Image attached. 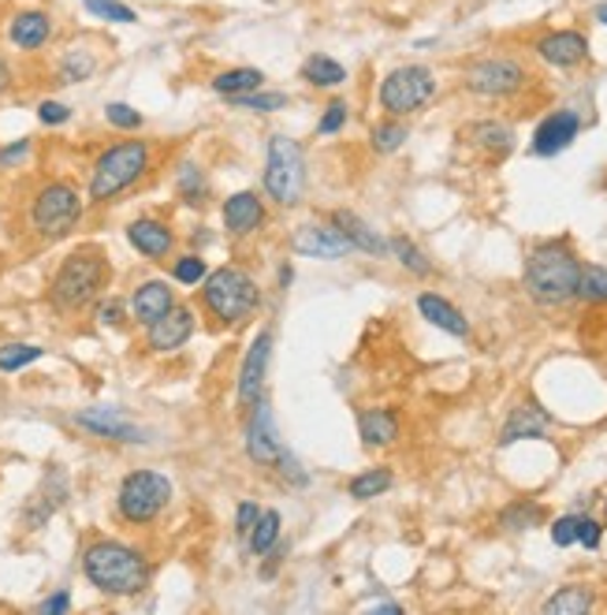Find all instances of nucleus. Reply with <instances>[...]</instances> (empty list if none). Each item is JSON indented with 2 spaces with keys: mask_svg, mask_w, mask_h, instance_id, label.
I'll return each mask as SVG.
<instances>
[{
  "mask_svg": "<svg viewBox=\"0 0 607 615\" xmlns=\"http://www.w3.org/2000/svg\"><path fill=\"white\" fill-rule=\"evenodd\" d=\"M82 574L105 597H138L150 586V560L146 552L123 541H94L82 552Z\"/></svg>",
  "mask_w": 607,
  "mask_h": 615,
  "instance_id": "obj_1",
  "label": "nucleus"
},
{
  "mask_svg": "<svg viewBox=\"0 0 607 615\" xmlns=\"http://www.w3.org/2000/svg\"><path fill=\"white\" fill-rule=\"evenodd\" d=\"M522 280H526V295L533 303L555 310V306H567L570 299H578L582 262L567 239H548L529 250Z\"/></svg>",
  "mask_w": 607,
  "mask_h": 615,
  "instance_id": "obj_2",
  "label": "nucleus"
},
{
  "mask_svg": "<svg viewBox=\"0 0 607 615\" xmlns=\"http://www.w3.org/2000/svg\"><path fill=\"white\" fill-rule=\"evenodd\" d=\"M109 284V258L101 246H79L71 250L60 269L49 280V303L56 314H79L90 303H97V295Z\"/></svg>",
  "mask_w": 607,
  "mask_h": 615,
  "instance_id": "obj_3",
  "label": "nucleus"
},
{
  "mask_svg": "<svg viewBox=\"0 0 607 615\" xmlns=\"http://www.w3.org/2000/svg\"><path fill=\"white\" fill-rule=\"evenodd\" d=\"M150 157H153V150H150V142H142V139L112 142V146L94 161V168H90V187H86L90 202L105 205L127 187H135V183L150 172Z\"/></svg>",
  "mask_w": 607,
  "mask_h": 615,
  "instance_id": "obj_4",
  "label": "nucleus"
},
{
  "mask_svg": "<svg viewBox=\"0 0 607 615\" xmlns=\"http://www.w3.org/2000/svg\"><path fill=\"white\" fill-rule=\"evenodd\" d=\"M257 303H261L257 280L250 273L235 269V265H224V269H216L202 280V306L220 325L246 321L257 310Z\"/></svg>",
  "mask_w": 607,
  "mask_h": 615,
  "instance_id": "obj_5",
  "label": "nucleus"
},
{
  "mask_svg": "<svg viewBox=\"0 0 607 615\" xmlns=\"http://www.w3.org/2000/svg\"><path fill=\"white\" fill-rule=\"evenodd\" d=\"M79 221H82V198H79V191L64 180L45 183V187L34 194V202H30V228L49 243H56V239H64L68 232H75Z\"/></svg>",
  "mask_w": 607,
  "mask_h": 615,
  "instance_id": "obj_6",
  "label": "nucleus"
},
{
  "mask_svg": "<svg viewBox=\"0 0 607 615\" xmlns=\"http://www.w3.org/2000/svg\"><path fill=\"white\" fill-rule=\"evenodd\" d=\"M172 500V481L161 470H131L116 489V511L131 526H146L168 508Z\"/></svg>",
  "mask_w": 607,
  "mask_h": 615,
  "instance_id": "obj_7",
  "label": "nucleus"
},
{
  "mask_svg": "<svg viewBox=\"0 0 607 615\" xmlns=\"http://www.w3.org/2000/svg\"><path fill=\"white\" fill-rule=\"evenodd\" d=\"M306 187V161H302V146L287 135H272L269 139V161H265V194L276 205H298Z\"/></svg>",
  "mask_w": 607,
  "mask_h": 615,
  "instance_id": "obj_8",
  "label": "nucleus"
},
{
  "mask_svg": "<svg viewBox=\"0 0 607 615\" xmlns=\"http://www.w3.org/2000/svg\"><path fill=\"white\" fill-rule=\"evenodd\" d=\"M432 94H436V75L425 64H403L380 79L377 98L388 116H410V112L425 109Z\"/></svg>",
  "mask_w": 607,
  "mask_h": 615,
  "instance_id": "obj_9",
  "label": "nucleus"
},
{
  "mask_svg": "<svg viewBox=\"0 0 607 615\" xmlns=\"http://www.w3.org/2000/svg\"><path fill=\"white\" fill-rule=\"evenodd\" d=\"M462 82H466L470 94L503 101V98L522 94V90L529 86V71L514 57H485V60H473Z\"/></svg>",
  "mask_w": 607,
  "mask_h": 615,
  "instance_id": "obj_10",
  "label": "nucleus"
},
{
  "mask_svg": "<svg viewBox=\"0 0 607 615\" xmlns=\"http://www.w3.org/2000/svg\"><path fill=\"white\" fill-rule=\"evenodd\" d=\"M246 455L257 467H276V459L284 455V437L276 429L272 407L265 399H257L250 407V422H246Z\"/></svg>",
  "mask_w": 607,
  "mask_h": 615,
  "instance_id": "obj_11",
  "label": "nucleus"
},
{
  "mask_svg": "<svg viewBox=\"0 0 607 615\" xmlns=\"http://www.w3.org/2000/svg\"><path fill=\"white\" fill-rule=\"evenodd\" d=\"M68 496H71V481H68V474H64L60 467H49L45 478H41L38 492L27 500V508H23V526H27V530H41L49 519L56 515L60 508L68 504Z\"/></svg>",
  "mask_w": 607,
  "mask_h": 615,
  "instance_id": "obj_12",
  "label": "nucleus"
},
{
  "mask_svg": "<svg viewBox=\"0 0 607 615\" xmlns=\"http://www.w3.org/2000/svg\"><path fill=\"white\" fill-rule=\"evenodd\" d=\"M291 246H295V254H302V258H325V262L354 254V243L347 239L332 221L328 224H302V228L291 235Z\"/></svg>",
  "mask_w": 607,
  "mask_h": 615,
  "instance_id": "obj_13",
  "label": "nucleus"
},
{
  "mask_svg": "<svg viewBox=\"0 0 607 615\" xmlns=\"http://www.w3.org/2000/svg\"><path fill=\"white\" fill-rule=\"evenodd\" d=\"M269 358H272V332L269 328H261L257 340L250 344V351H246V358H243V369H239V388H235L239 407H254L257 399H261L265 373H269Z\"/></svg>",
  "mask_w": 607,
  "mask_h": 615,
  "instance_id": "obj_14",
  "label": "nucleus"
},
{
  "mask_svg": "<svg viewBox=\"0 0 607 615\" xmlns=\"http://www.w3.org/2000/svg\"><path fill=\"white\" fill-rule=\"evenodd\" d=\"M578 131H582L578 112H574V109H555V112H548V116L537 123L529 150L537 153V157H555V153H563L574 139H578Z\"/></svg>",
  "mask_w": 607,
  "mask_h": 615,
  "instance_id": "obj_15",
  "label": "nucleus"
},
{
  "mask_svg": "<svg viewBox=\"0 0 607 615\" xmlns=\"http://www.w3.org/2000/svg\"><path fill=\"white\" fill-rule=\"evenodd\" d=\"M53 34H56V23L45 8H19L8 19V41H12L19 53H41L53 41Z\"/></svg>",
  "mask_w": 607,
  "mask_h": 615,
  "instance_id": "obj_16",
  "label": "nucleus"
},
{
  "mask_svg": "<svg viewBox=\"0 0 607 615\" xmlns=\"http://www.w3.org/2000/svg\"><path fill=\"white\" fill-rule=\"evenodd\" d=\"M75 426L86 429V433H94L101 440H116V444H142L146 433L123 418V410L116 407H90V410H79L75 414Z\"/></svg>",
  "mask_w": 607,
  "mask_h": 615,
  "instance_id": "obj_17",
  "label": "nucleus"
},
{
  "mask_svg": "<svg viewBox=\"0 0 607 615\" xmlns=\"http://www.w3.org/2000/svg\"><path fill=\"white\" fill-rule=\"evenodd\" d=\"M537 57L548 68H578L589 60V38L582 30H548L544 38H537Z\"/></svg>",
  "mask_w": 607,
  "mask_h": 615,
  "instance_id": "obj_18",
  "label": "nucleus"
},
{
  "mask_svg": "<svg viewBox=\"0 0 607 615\" xmlns=\"http://www.w3.org/2000/svg\"><path fill=\"white\" fill-rule=\"evenodd\" d=\"M194 336V310L187 306H172L168 314L157 317L153 325H146V347L153 355H172L179 351Z\"/></svg>",
  "mask_w": 607,
  "mask_h": 615,
  "instance_id": "obj_19",
  "label": "nucleus"
},
{
  "mask_svg": "<svg viewBox=\"0 0 607 615\" xmlns=\"http://www.w3.org/2000/svg\"><path fill=\"white\" fill-rule=\"evenodd\" d=\"M127 243L135 246L142 258L161 262V258H168L172 246H176V232L157 217H138V221L127 224Z\"/></svg>",
  "mask_w": 607,
  "mask_h": 615,
  "instance_id": "obj_20",
  "label": "nucleus"
},
{
  "mask_svg": "<svg viewBox=\"0 0 607 615\" xmlns=\"http://www.w3.org/2000/svg\"><path fill=\"white\" fill-rule=\"evenodd\" d=\"M548 429H552L548 410L541 403H522L511 410L507 426H503V433H500V444L507 448V444H518V440H541V437H548Z\"/></svg>",
  "mask_w": 607,
  "mask_h": 615,
  "instance_id": "obj_21",
  "label": "nucleus"
},
{
  "mask_svg": "<svg viewBox=\"0 0 607 615\" xmlns=\"http://www.w3.org/2000/svg\"><path fill=\"white\" fill-rule=\"evenodd\" d=\"M172 306H176V291H172V284H164V280L138 284L135 295H131V317H135L142 328L153 325L157 317H164Z\"/></svg>",
  "mask_w": 607,
  "mask_h": 615,
  "instance_id": "obj_22",
  "label": "nucleus"
},
{
  "mask_svg": "<svg viewBox=\"0 0 607 615\" xmlns=\"http://www.w3.org/2000/svg\"><path fill=\"white\" fill-rule=\"evenodd\" d=\"M224 228H228L232 235H250L265 224V202L257 198V191H239L232 194L228 202H224Z\"/></svg>",
  "mask_w": 607,
  "mask_h": 615,
  "instance_id": "obj_23",
  "label": "nucleus"
},
{
  "mask_svg": "<svg viewBox=\"0 0 607 615\" xmlns=\"http://www.w3.org/2000/svg\"><path fill=\"white\" fill-rule=\"evenodd\" d=\"M358 437L366 448H388L399 437V418L384 407H369L358 414Z\"/></svg>",
  "mask_w": 607,
  "mask_h": 615,
  "instance_id": "obj_24",
  "label": "nucleus"
},
{
  "mask_svg": "<svg viewBox=\"0 0 607 615\" xmlns=\"http://www.w3.org/2000/svg\"><path fill=\"white\" fill-rule=\"evenodd\" d=\"M418 310H421V317H425L429 325L444 328L447 336H459V340H466V336H470V321L447 299H440V295H432V291L418 295Z\"/></svg>",
  "mask_w": 607,
  "mask_h": 615,
  "instance_id": "obj_25",
  "label": "nucleus"
},
{
  "mask_svg": "<svg viewBox=\"0 0 607 615\" xmlns=\"http://www.w3.org/2000/svg\"><path fill=\"white\" fill-rule=\"evenodd\" d=\"M213 94L232 101V98H243V94H254V90L265 86V71L261 68H228V71H216L213 75Z\"/></svg>",
  "mask_w": 607,
  "mask_h": 615,
  "instance_id": "obj_26",
  "label": "nucleus"
},
{
  "mask_svg": "<svg viewBox=\"0 0 607 615\" xmlns=\"http://www.w3.org/2000/svg\"><path fill=\"white\" fill-rule=\"evenodd\" d=\"M466 139H470L477 150L492 153V157H507V153L514 150V131L507 127V123H496V120L470 123V127H466Z\"/></svg>",
  "mask_w": 607,
  "mask_h": 615,
  "instance_id": "obj_27",
  "label": "nucleus"
},
{
  "mask_svg": "<svg viewBox=\"0 0 607 615\" xmlns=\"http://www.w3.org/2000/svg\"><path fill=\"white\" fill-rule=\"evenodd\" d=\"M298 75L317 90H336V86H343L347 82V68L328 53H310L302 60V68H298Z\"/></svg>",
  "mask_w": 607,
  "mask_h": 615,
  "instance_id": "obj_28",
  "label": "nucleus"
},
{
  "mask_svg": "<svg viewBox=\"0 0 607 615\" xmlns=\"http://www.w3.org/2000/svg\"><path fill=\"white\" fill-rule=\"evenodd\" d=\"M332 224L339 232L347 235V239L354 243V250H362V254H388V243L380 239V235L369 228V224L358 217V213H347V209H339V213H332Z\"/></svg>",
  "mask_w": 607,
  "mask_h": 615,
  "instance_id": "obj_29",
  "label": "nucleus"
},
{
  "mask_svg": "<svg viewBox=\"0 0 607 615\" xmlns=\"http://www.w3.org/2000/svg\"><path fill=\"white\" fill-rule=\"evenodd\" d=\"M94 71H97V57L90 53V49H68V53H60L56 60L60 86H79V82H86Z\"/></svg>",
  "mask_w": 607,
  "mask_h": 615,
  "instance_id": "obj_30",
  "label": "nucleus"
},
{
  "mask_svg": "<svg viewBox=\"0 0 607 615\" xmlns=\"http://www.w3.org/2000/svg\"><path fill=\"white\" fill-rule=\"evenodd\" d=\"M250 552L254 556H265V552L276 549V541H280V511H261L250 530Z\"/></svg>",
  "mask_w": 607,
  "mask_h": 615,
  "instance_id": "obj_31",
  "label": "nucleus"
},
{
  "mask_svg": "<svg viewBox=\"0 0 607 615\" xmlns=\"http://www.w3.org/2000/svg\"><path fill=\"white\" fill-rule=\"evenodd\" d=\"M351 500H377L380 492L392 489V470L388 467H373V470H362L358 478H351Z\"/></svg>",
  "mask_w": 607,
  "mask_h": 615,
  "instance_id": "obj_32",
  "label": "nucleus"
},
{
  "mask_svg": "<svg viewBox=\"0 0 607 615\" xmlns=\"http://www.w3.org/2000/svg\"><path fill=\"white\" fill-rule=\"evenodd\" d=\"M589 608H593V593L585 586L559 590L548 604H544V612H548V615H585Z\"/></svg>",
  "mask_w": 607,
  "mask_h": 615,
  "instance_id": "obj_33",
  "label": "nucleus"
},
{
  "mask_svg": "<svg viewBox=\"0 0 607 615\" xmlns=\"http://www.w3.org/2000/svg\"><path fill=\"white\" fill-rule=\"evenodd\" d=\"M82 4H86V12L101 19V23H120V27L138 23V12L131 4H123V0H82Z\"/></svg>",
  "mask_w": 607,
  "mask_h": 615,
  "instance_id": "obj_34",
  "label": "nucleus"
},
{
  "mask_svg": "<svg viewBox=\"0 0 607 615\" xmlns=\"http://www.w3.org/2000/svg\"><path fill=\"white\" fill-rule=\"evenodd\" d=\"M228 105L243 109V112H257V116H269V112H280L287 109V94H272V90H254V94H243V98H232Z\"/></svg>",
  "mask_w": 607,
  "mask_h": 615,
  "instance_id": "obj_35",
  "label": "nucleus"
},
{
  "mask_svg": "<svg viewBox=\"0 0 607 615\" xmlns=\"http://www.w3.org/2000/svg\"><path fill=\"white\" fill-rule=\"evenodd\" d=\"M578 299L596 303V306H607V269H604V265H582Z\"/></svg>",
  "mask_w": 607,
  "mask_h": 615,
  "instance_id": "obj_36",
  "label": "nucleus"
},
{
  "mask_svg": "<svg viewBox=\"0 0 607 615\" xmlns=\"http://www.w3.org/2000/svg\"><path fill=\"white\" fill-rule=\"evenodd\" d=\"M176 187H179V198L187 205H205V194H209V183H205L198 164H183Z\"/></svg>",
  "mask_w": 607,
  "mask_h": 615,
  "instance_id": "obj_37",
  "label": "nucleus"
},
{
  "mask_svg": "<svg viewBox=\"0 0 607 615\" xmlns=\"http://www.w3.org/2000/svg\"><path fill=\"white\" fill-rule=\"evenodd\" d=\"M407 139H410V131H407V123H399V120H384V123H377L373 135H369V142H373V150H377V153H395Z\"/></svg>",
  "mask_w": 607,
  "mask_h": 615,
  "instance_id": "obj_38",
  "label": "nucleus"
},
{
  "mask_svg": "<svg viewBox=\"0 0 607 615\" xmlns=\"http://www.w3.org/2000/svg\"><path fill=\"white\" fill-rule=\"evenodd\" d=\"M41 355L45 351H41L38 344H4L0 347V373H16V369L38 362Z\"/></svg>",
  "mask_w": 607,
  "mask_h": 615,
  "instance_id": "obj_39",
  "label": "nucleus"
},
{
  "mask_svg": "<svg viewBox=\"0 0 607 615\" xmlns=\"http://www.w3.org/2000/svg\"><path fill=\"white\" fill-rule=\"evenodd\" d=\"M388 250H392V254H395V258H399V262H403V269H410V273H418V276H429V273H432V265H429V258H425V254H421V250H418V246H414V243H410V239H407V235H395V239H392V243H388Z\"/></svg>",
  "mask_w": 607,
  "mask_h": 615,
  "instance_id": "obj_40",
  "label": "nucleus"
},
{
  "mask_svg": "<svg viewBox=\"0 0 607 615\" xmlns=\"http://www.w3.org/2000/svg\"><path fill=\"white\" fill-rule=\"evenodd\" d=\"M541 519H544V508H537V504H511V508L500 515V526L511 530V533H522V530H533V526H537Z\"/></svg>",
  "mask_w": 607,
  "mask_h": 615,
  "instance_id": "obj_41",
  "label": "nucleus"
},
{
  "mask_svg": "<svg viewBox=\"0 0 607 615\" xmlns=\"http://www.w3.org/2000/svg\"><path fill=\"white\" fill-rule=\"evenodd\" d=\"M105 120L112 123V127H120V131H138L142 123H146V116H142L135 105H127V101H109Z\"/></svg>",
  "mask_w": 607,
  "mask_h": 615,
  "instance_id": "obj_42",
  "label": "nucleus"
},
{
  "mask_svg": "<svg viewBox=\"0 0 607 615\" xmlns=\"http://www.w3.org/2000/svg\"><path fill=\"white\" fill-rule=\"evenodd\" d=\"M172 276H176V284L194 287L209 276V265H205V258H198V254H183V258H176V265H172Z\"/></svg>",
  "mask_w": 607,
  "mask_h": 615,
  "instance_id": "obj_43",
  "label": "nucleus"
},
{
  "mask_svg": "<svg viewBox=\"0 0 607 615\" xmlns=\"http://www.w3.org/2000/svg\"><path fill=\"white\" fill-rule=\"evenodd\" d=\"M347 116H351V105L347 101H328L325 116L317 120V135H339L347 127Z\"/></svg>",
  "mask_w": 607,
  "mask_h": 615,
  "instance_id": "obj_44",
  "label": "nucleus"
},
{
  "mask_svg": "<svg viewBox=\"0 0 607 615\" xmlns=\"http://www.w3.org/2000/svg\"><path fill=\"white\" fill-rule=\"evenodd\" d=\"M578 519H582V515H563V519L552 522V541H555L559 549L578 545Z\"/></svg>",
  "mask_w": 607,
  "mask_h": 615,
  "instance_id": "obj_45",
  "label": "nucleus"
},
{
  "mask_svg": "<svg viewBox=\"0 0 607 615\" xmlns=\"http://www.w3.org/2000/svg\"><path fill=\"white\" fill-rule=\"evenodd\" d=\"M38 120L45 127H64L71 120V105H64V101H38Z\"/></svg>",
  "mask_w": 607,
  "mask_h": 615,
  "instance_id": "obj_46",
  "label": "nucleus"
},
{
  "mask_svg": "<svg viewBox=\"0 0 607 615\" xmlns=\"http://www.w3.org/2000/svg\"><path fill=\"white\" fill-rule=\"evenodd\" d=\"M276 470H280L284 481H291V485H310V474H306V470L295 463V455L287 448H284V455L276 459Z\"/></svg>",
  "mask_w": 607,
  "mask_h": 615,
  "instance_id": "obj_47",
  "label": "nucleus"
},
{
  "mask_svg": "<svg viewBox=\"0 0 607 615\" xmlns=\"http://www.w3.org/2000/svg\"><path fill=\"white\" fill-rule=\"evenodd\" d=\"M257 515H261V508H257L254 500H243L239 511H235V533H239V537H250Z\"/></svg>",
  "mask_w": 607,
  "mask_h": 615,
  "instance_id": "obj_48",
  "label": "nucleus"
},
{
  "mask_svg": "<svg viewBox=\"0 0 607 615\" xmlns=\"http://www.w3.org/2000/svg\"><path fill=\"white\" fill-rule=\"evenodd\" d=\"M604 541V526L596 519H578V545L585 549H600Z\"/></svg>",
  "mask_w": 607,
  "mask_h": 615,
  "instance_id": "obj_49",
  "label": "nucleus"
},
{
  "mask_svg": "<svg viewBox=\"0 0 607 615\" xmlns=\"http://www.w3.org/2000/svg\"><path fill=\"white\" fill-rule=\"evenodd\" d=\"M97 321H101V325H112V328H120L123 321H127V310H123V303H120V299L97 303Z\"/></svg>",
  "mask_w": 607,
  "mask_h": 615,
  "instance_id": "obj_50",
  "label": "nucleus"
},
{
  "mask_svg": "<svg viewBox=\"0 0 607 615\" xmlns=\"http://www.w3.org/2000/svg\"><path fill=\"white\" fill-rule=\"evenodd\" d=\"M27 153H30V139H19L12 146H0V168H12V164L27 161Z\"/></svg>",
  "mask_w": 607,
  "mask_h": 615,
  "instance_id": "obj_51",
  "label": "nucleus"
},
{
  "mask_svg": "<svg viewBox=\"0 0 607 615\" xmlns=\"http://www.w3.org/2000/svg\"><path fill=\"white\" fill-rule=\"evenodd\" d=\"M68 608H71V593H68V590H60V593H53L49 601L38 604V612H45V615H60V612H68Z\"/></svg>",
  "mask_w": 607,
  "mask_h": 615,
  "instance_id": "obj_52",
  "label": "nucleus"
},
{
  "mask_svg": "<svg viewBox=\"0 0 607 615\" xmlns=\"http://www.w3.org/2000/svg\"><path fill=\"white\" fill-rule=\"evenodd\" d=\"M16 86V75H12V64L4 60V53H0V98L8 94V90Z\"/></svg>",
  "mask_w": 607,
  "mask_h": 615,
  "instance_id": "obj_53",
  "label": "nucleus"
},
{
  "mask_svg": "<svg viewBox=\"0 0 607 615\" xmlns=\"http://www.w3.org/2000/svg\"><path fill=\"white\" fill-rule=\"evenodd\" d=\"M369 612H388V615H399L403 608H399V604H392V601H380V604H373V608Z\"/></svg>",
  "mask_w": 607,
  "mask_h": 615,
  "instance_id": "obj_54",
  "label": "nucleus"
},
{
  "mask_svg": "<svg viewBox=\"0 0 607 615\" xmlns=\"http://www.w3.org/2000/svg\"><path fill=\"white\" fill-rule=\"evenodd\" d=\"M593 19H596V23H604V27H607V0H604V4H596Z\"/></svg>",
  "mask_w": 607,
  "mask_h": 615,
  "instance_id": "obj_55",
  "label": "nucleus"
},
{
  "mask_svg": "<svg viewBox=\"0 0 607 615\" xmlns=\"http://www.w3.org/2000/svg\"><path fill=\"white\" fill-rule=\"evenodd\" d=\"M291 280H295V269H291V265H284V269H280V284L287 287Z\"/></svg>",
  "mask_w": 607,
  "mask_h": 615,
  "instance_id": "obj_56",
  "label": "nucleus"
},
{
  "mask_svg": "<svg viewBox=\"0 0 607 615\" xmlns=\"http://www.w3.org/2000/svg\"><path fill=\"white\" fill-rule=\"evenodd\" d=\"M604 511H607V504H604Z\"/></svg>",
  "mask_w": 607,
  "mask_h": 615,
  "instance_id": "obj_57",
  "label": "nucleus"
}]
</instances>
